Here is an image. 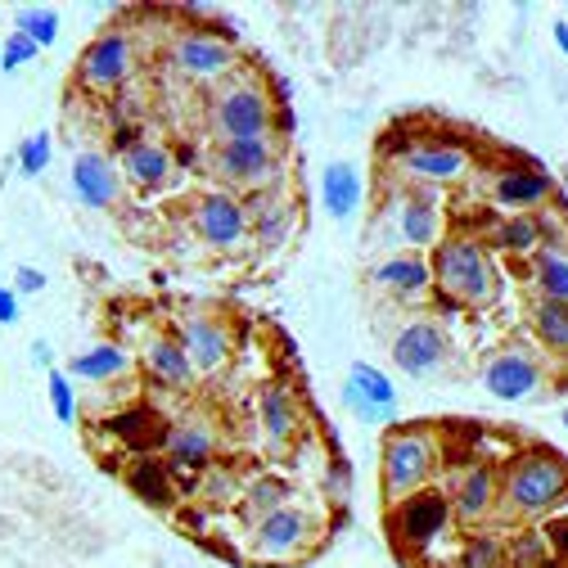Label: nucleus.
<instances>
[{
  "instance_id": "cd10ccee",
  "label": "nucleus",
  "mask_w": 568,
  "mask_h": 568,
  "mask_svg": "<svg viewBox=\"0 0 568 568\" xmlns=\"http://www.w3.org/2000/svg\"><path fill=\"white\" fill-rule=\"evenodd\" d=\"M145 371H150L159 384L176 388V393H181V388H190V384L199 379L176 334H154V338L145 343Z\"/></svg>"
},
{
  "instance_id": "9d476101",
  "label": "nucleus",
  "mask_w": 568,
  "mask_h": 568,
  "mask_svg": "<svg viewBox=\"0 0 568 568\" xmlns=\"http://www.w3.org/2000/svg\"><path fill=\"white\" fill-rule=\"evenodd\" d=\"M190 226L203 248L212 253H240L248 244V207L231 190H207L190 203Z\"/></svg>"
},
{
  "instance_id": "6e6552de",
  "label": "nucleus",
  "mask_w": 568,
  "mask_h": 568,
  "mask_svg": "<svg viewBox=\"0 0 568 568\" xmlns=\"http://www.w3.org/2000/svg\"><path fill=\"white\" fill-rule=\"evenodd\" d=\"M140 68V45L126 28H104L95 32V41L78 54V87L87 95L113 100L118 91H126V82L135 78Z\"/></svg>"
},
{
  "instance_id": "7c9ffc66",
  "label": "nucleus",
  "mask_w": 568,
  "mask_h": 568,
  "mask_svg": "<svg viewBox=\"0 0 568 568\" xmlns=\"http://www.w3.org/2000/svg\"><path fill=\"white\" fill-rule=\"evenodd\" d=\"M491 240H496V248H506L515 257H532V253L546 248V231H541L537 212H510V217L496 222Z\"/></svg>"
},
{
  "instance_id": "2eb2a0df",
  "label": "nucleus",
  "mask_w": 568,
  "mask_h": 568,
  "mask_svg": "<svg viewBox=\"0 0 568 568\" xmlns=\"http://www.w3.org/2000/svg\"><path fill=\"white\" fill-rule=\"evenodd\" d=\"M181 347H185V357L194 366V375H217L231 366L235 357V334L222 316H212V312H190L176 329Z\"/></svg>"
},
{
  "instance_id": "09e8293b",
  "label": "nucleus",
  "mask_w": 568,
  "mask_h": 568,
  "mask_svg": "<svg viewBox=\"0 0 568 568\" xmlns=\"http://www.w3.org/2000/svg\"><path fill=\"white\" fill-rule=\"evenodd\" d=\"M550 568H559V564H550Z\"/></svg>"
},
{
  "instance_id": "4468645a",
  "label": "nucleus",
  "mask_w": 568,
  "mask_h": 568,
  "mask_svg": "<svg viewBox=\"0 0 568 568\" xmlns=\"http://www.w3.org/2000/svg\"><path fill=\"white\" fill-rule=\"evenodd\" d=\"M388 352H393V362H397L402 375H410V379H434V375H443L452 347H447V334H443L438 321L415 316V321H406V325L388 338Z\"/></svg>"
},
{
  "instance_id": "2f4dec72",
  "label": "nucleus",
  "mask_w": 568,
  "mask_h": 568,
  "mask_svg": "<svg viewBox=\"0 0 568 568\" xmlns=\"http://www.w3.org/2000/svg\"><path fill=\"white\" fill-rule=\"evenodd\" d=\"M532 334L541 338L546 352L555 357H568V303H550V298H532Z\"/></svg>"
},
{
  "instance_id": "f03ea898",
  "label": "nucleus",
  "mask_w": 568,
  "mask_h": 568,
  "mask_svg": "<svg viewBox=\"0 0 568 568\" xmlns=\"http://www.w3.org/2000/svg\"><path fill=\"white\" fill-rule=\"evenodd\" d=\"M568 501V460L550 447H528L501 478V506L515 519H546Z\"/></svg>"
},
{
  "instance_id": "de8ad7c7",
  "label": "nucleus",
  "mask_w": 568,
  "mask_h": 568,
  "mask_svg": "<svg viewBox=\"0 0 568 568\" xmlns=\"http://www.w3.org/2000/svg\"><path fill=\"white\" fill-rule=\"evenodd\" d=\"M564 429H568V410H564Z\"/></svg>"
},
{
  "instance_id": "6ab92c4d",
  "label": "nucleus",
  "mask_w": 568,
  "mask_h": 568,
  "mask_svg": "<svg viewBox=\"0 0 568 568\" xmlns=\"http://www.w3.org/2000/svg\"><path fill=\"white\" fill-rule=\"evenodd\" d=\"M118 474H122L126 491H131L145 510H159V515H172V510H176V501H181V478L172 474V465H168L163 456H131Z\"/></svg>"
},
{
  "instance_id": "c85d7f7f",
  "label": "nucleus",
  "mask_w": 568,
  "mask_h": 568,
  "mask_svg": "<svg viewBox=\"0 0 568 568\" xmlns=\"http://www.w3.org/2000/svg\"><path fill=\"white\" fill-rule=\"evenodd\" d=\"M362 172L352 168V163H329L325 176H321V203L334 222H347V217H357V207H362Z\"/></svg>"
},
{
  "instance_id": "c756f323",
  "label": "nucleus",
  "mask_w": 568,
  "mask_h": 568,
  "mask_svg": "<svg viewBox=\"0 0 568 568\" xmlns=\"http://www.w3.org/2000/svg\"><path fill=\"white\" fill-rule=\"evenodd\" d=\"M284 506H294V483L280 478V474H257L240 491V510H244L248 524L262 519V515H271V510H284Z\"/></svg>"
},
{
  "instance_id": "f3484780",
  "label": "nucleus",
  "mask_w": 568,
  "mask_h": 568,
  "mask_svg": "<svg viewBox=\"0 0 568 568\" xmlns=\"http://www.w3.org/2000/svg\"><path fill=\"white\" fill-rule=\"evenodd\" d=\"M163 460L172 465V474H176L181 483L199 478L207 465H217V429H212L203 415H181V419H172Z\"/></svg>"
},
{
  "instance_id": "39448f33",
  "label": "nucleus",
  "mask_w": 568,
  "mask_h": 568,
  "mask_svg": "<svg viewBox=\"0 0 568 568\" xmlns=\"http://www.w3.org/2000/svg\"><path fill=\"white\" fill-rule=\"evenodd\" d=\"M275 100L266 95V87H257L253 78L235 73L231 82H222L207 100V131L212 145L222 140H253V135H275Z\"/></svg>"
},
{
  "instance_id": "ea45409f",
  "label": "nucleus",
  "mask_w": 568,
  "mask_h": 568,
  "mask_svg": "<svg viewBox=\"0 0 568 568\" xmlns=\"http://www.w3.org/2000/svg\"><path fill=\"white\" fill-rule=\"evenodd\" d=\"M321 487H325V501L343 506V501H347V491H352V465H347L343 456H334V460L325 465V478H321Z\"/></svg>"
},
{
  "instance_id": "f704fd0d",
  "label": "nucleus",
  "mask_w": 568,
  "mask_h": 568,
  "mask_svg": "<svg viewBox=\"0 0 568 568\" xmlns=\"http://www.w3.org/2000/svg\"><path fill=\"white\" fill-rule=\"evenodd\" d=\"M550 546L541 528H524L515 537H506V568H550Z\"/></svg>"
},
{
  "instance_id": "20e7f679",
  "label": "nucleus",
  "mask_w": 568,
  "mask_h": 568,
  "mask_svg": "<svg viewBox=\"0 0 568 568\" xmlns=\"http://www.w3.org/2000/svg\"><path fill=\"white\" fill-rule=\"evenodd\" d=\"M434 290L460 307H483L496 294V266L474 235H443L434 248Z\"/></svg>"
},
{
  "instance_id": "f8f14e48",
  "label": "nucleus",
  "mask_w": 568,
  "mask_h": 568,
  "mask_svg": "<svg viewBox=\"0 0 568 568\" xmlns=\"http://www.w3.org/2000/svg\"><path fill=\"white\" fill-rule=\"evenodd\" d=\"M397 163H402V176L410 185H424V190L456 185L474 168L465 145H456V140H434V135H424V140H415V145H406L397 154Z\"/></svg>"
},
{
  "instance_id": "a878e982",
  "label": "nucleus",
  "mask_w": 568,
  "mask_h": 568,
  "mask_svg": "<svg viewBox=\"0 0 568 568\" xmlns=\"http://www.w3.org/2000/svg\"><path fill=\"white\" fill-rule=\"evenodd\" d=\"M248 207V235L266 248H280L290 244L294 231H298V207L290 203V194H253L244 199Z\"/></svg>"
},
{
  "instance_id": "b1692460",
  "label": "nucleus",
  "mask_w": 568,
  "mask_h": 568,
  "mask_svg": "<svg viewBox=\"0 0 568 568\" xmlns=\"http://www.w3.org/2000/svg\"><path fill=\"white\" fill-rule=\"evenodd\" d=\"M343 402L357 410L362 419H371V424H379V419H393L397 415V384L379 371V366H371V362H357L347 371V384H343Z\"/></svg>"
},
{
  "instance_id": "c9c22d12",
  "label": "nucleus",
  "mask_w": 568,
  "mask_h": 568,
  "mask_svg": "<svg viewBox=\"0 0 568 568\" xmlns=\"http://www.w3.org/2000/svg\"><path fill=\"white\" fill-rule=\"evenodd\" d=\"M14 32H23L37 50H50V45L59 41V14H54L50 6H28V10H19Z\"/></svg>"
},
{
  "instance_id": "423d86ee",
  "label": "nucleus",
  "mask_w": 568,
  "mask_h": 568,
  "mask_svg": "<svg viewBox=\"0 0 568 568\" xmlns=\"http://www.w3.org/2000/svg\"><path fill=\"white\" fill-rule=\"evenodd\" d=\"M384 524H388V537L402 555H424V550H434L456 524L452 496H447L443 483H429V487L402 496V501H393Z\"/></svg>"
},
{
  "instance_id": "473e14b6",
  "label": "nucleus",
  "mask_w": 568,
  "mask_h": 568,
  "mask_svg": "<svg viewBox=\"0 0 568 568\" xmlns=\"http://www.w3.org/2000/svg\"><path fill=\"white\" fill-rule=\"evenodd\" d=\"M190 491H199V501H203V510H222V506H231V501H240V491H244V483H240V474L231 469V465H207L203 474H199V483L190 487Z\"/></svg>"
},
{
  "instance_id": "a19ab883",
  "label": "nucleus",
  "mask_w": 568,
  "mask_h": 568,
  "mask_svg": "<svg viewBox=\"0 0 568 568\" xmlns=\"http://www.w3.org/2000/svg\"><path fill=\"white\" fill-rule=\"evenodd\" d=\"M41 50L23 37V32H10L6 41H0V68H6V73H14V68H23V63H32Z\"/></svg>"
},
{
  "instance_id": "9b49d317",
  "label": "nucleus",
  "mask_w": 568,
  "mask_h": 568,
  "mask_svg": "<svg viewBox=\"0 0 568 568\" xmlns=\"http://www.w3.org/2000/svg\"><path fill=\"white\" fill-rule=\"evenodd\" d=\"M312 537H316V524L307 510L298 506H284V510H271L262 519H253L248 528V550L266 564H280V559H298L312 550Z\"/></svg>"
},
{
  "instance_id": "79ce46f5",
  "label": "nucleus",
  "mask_w": 568,
  "mask_h": 568,
  "mask_svg": "<svg viewBox=\"0 0 568 568\" xmlns=\"http://www.w3.org/2000/svg\"><path fill=\"white\" fill-rule=\"evenodd\" d=\"M546 546H550V559L559 564V568H568V515H555L546 528Z\"/></svg>"
},
{
  "instance_id": "37998d69",
  "label": "nucleus",
  "mask_w": 568,
  "mask_h": 568,
  "mask_svg": "<svg viewBox=\"0 0 568 568\" xmlns=\"http://www.w3.org/2000/svg\"><path fill=\"white\" fill-rule=\"evenodd\" d=\"M10 290H14L19 298H23V294H41V290H45V275H41L37 266H19V271H14V284H10Z\"/></svg>"
},
{
  "instance_id": "a211bd4d",
  "label": "nucleus",
  "mask_w": 568,
  "mask_h": 568,
  "mask_svg": "<svg viewBox=\"0 0 568 568\" xmlns=\"http://www.w3.org/2000/svg\"><path fill=\"white\" fill-rule=\"evenodd\" d=\"M68 185H73L78 203L91 207V212H104V207H118L122 203V172H118V159L104 154V150H82L73 159V172H68Z\"/></svg>"
},
{
  "instance_id": "a18cd8bd",
  "label": "nucleus",
  "mask_w": 568,
  "mask_h": 568,
  "mask_svg": "<svg viewBox=\"0 0 568 568\" xmlns=\"http://www.w3.org/2000/svg\"><path fill=\"white\" fill-rule=\"evenodd\" d=\"M32 362H37V366H50V362H54V352H50L45 338H32Z\"/></svg>"
},
{
  "instance_id": "393cba45",
  "label": "nucleus",
  "mask_w": 568,
  "mask_h": 568,
  "mask_svg": "<svg viewBox=\"0 0 568 568\" xmlns=\"http://www.w3.org/2000/svg\"><path fill=\"white\" fill-rule=\"evenodd\" d=\"M555 199V181L541 168H506L491 181V203L510 212H537Z\"/></svg>"
},
{
  "instance_id": "1a4fd4ad",
  "label": "nucleus",
  "mask_w": 568,
  "mask_h": 568,
  "mask_svg": "<svg viewBox=\"0 0 568 568\" xmlns=\"http://www.w3.org/2000/svg\"><path fill=\"white\" fill-rule=\"evenodd\" d=\"M384 217L393 226V240H402L410 253H424V248H438L443 235H447V212H443V199L438 190H424V185H402L397 199L384 207Z\"/></svg>"
},
{
  "instance_id": "58836bf2",
  "label": "nucleus",
  "mask_w": 568,
  "mask_h": 568,
  "mask_svg": "<svg viewBox=\"0 0 568 568\" xmlns=\"http://www.w3.org/2000/svg\"><path fill=\"white\" fill-rule=\"evenodd\" d=\"M45 388H50L54 419H59V424H73V419H78V393H73V384H68V375H63V371H50Z\"/></svg>"
},
{
  "instance_id": "bb28decb",
  "label": "nucleus",
  "mask_w": 568,
  "mask_h": 568,
  "mask_svg": "<svg viewBox=\"0 0 568 568\" xmlns=\"http://www.w3.org/2000/svg\"><path fill=\"white\" fill-rule=\"evenodd\" d=\"M131 371V352L113 338H100L91 343L87 352H78V357H68V371L73 379H87V384H109V379H122Z\"/></svg>"
},
{
  "instance_id": "49530a36",
  "label": "nucleus",
  "mask_w": 568,
  "mask_h": 568,
  "mask_svg": "<svg viewBox=\"0 0 568 568\" xmlns=\"http://www.w3.org/2000/svg\"><path fill=\"white\" fill-rule=\"evenodd\" d=\"M550 32H555V45H559V54L568 59V23H555Z\"/></svg>"
},
{
  "instance_id": "f257e3e1",
  "label": "nucleus",
  "mask_w": 568,
  "mask_h": 568,
  "mask_svg": "<svg viewBox=\"0 0 568 568\" xmlns=\"http://www.w3.org/2000/svg\"><path fill=\"white\" fill-rule=\"evenodd\" d=\"M447 460L443 438L429 429V424H397L384 438L379 452V487H384V501H402V496L419 491L438 483V469Z\"/></svg>"
},
{
  "instance_id": "412c9836",
  "label": "nucleus",
  "mask_w": 568,
  "mask_h": 568,
  "mask_svg": "<svg viewBox=\"0 0 568 568\" xmlns=\"http://www.w3.org/2000/svg\"><path fill=\"white\" fill-rule=\"evenodd\" d=\"M371 284H375L379 294L397 298V303H406V298H429V294H434V266H429V257H424V253L402 248V253H388V257L371 271Z\"/></svg>"
},
{
  "instance_id": "ddd939ff",
  "label": "nucleus",
  "mask_w": 568,
  "mask_h": 568,
  "mask_svg": "<svg viewBox=\"0 0 568 568\" xmlns=\"http://www.w3.org/2000/svg\"><path fill=\"white\" fill-rule=\"evenodd\" d=\"M104 434L126 456H163L168 434H172V415L154 402H131L104 419Z\"/></svg>"
},
{
  "instance_id": "aec40b11",
  "label": "nucleus",
  "mask_w": 568,
  "mask_h": 568,
  "mask_svg": "<svg viewBox=\"0 0 568 568\" xmlns=\"http://www.w3.org/2000/svg\"><path fill=\"white\" fill-rule=\"evenodd\" d=\"M483 388L496 402H524L541 388V362L524 347L496 352V357H487V366H483Z\"/></svg>"
},
{
  "instance_id": "4be33fe9",
  "label": "nucleus",
  "mask_w": 568,
  "mask_h": 568,
  "mask_svg": "<svg viewBox=\"0 0 568 568\" xmlns=\"http://www.w3.org/2000/svg\"><path fill=\"white\" fill-rule=\"evenodd\" d=\"M257 424H262V438H266L271 452L294 447L298 434H303L298 393L284 388V384H262V393H257Z\"/></svg>"
},
{
  "instance_id": "5701e85b",
  "label": "nucleus",
  "mask_w": 568,
  "mask_h": 568,
  "mask_svg": "<svg viewBox=\"0 0 568 568\" xmlns=\"http://www.w3.org/2000/svg\"><path fill=\"white\" fill-rule=\"evenodd\" d=\"M118 172L135 190H163L176 176V159H172L168 145H159V140L131 135L126 145H122V154H118Z\"/></svg>"
},
{
  "instance_id": "c03bdc74",
  "label": "nucleus",
  "mask_w": 568,
  "mask_h": 568,
  "mask_svg": "<svg viewBox=\"0 0 568 568\" xmlns=\"http://www.w3.org/2000/svg\"><path fill=\"white\" fill-rule=\"evenodd\" d=\"M19 294L10 290V284H0V325H19Z\"/></svg>"
},
{
  "instance_id": "e433bc0d",
  "label": "nucleus",
  "mask_w": 568,
  "mask_h": 568,
  "mask_svg": "<svg viewBox=\"0 0 568 568\" xmlns=\"http://www.w3.org/2000/svg\"><path fill=\"white\" fill-rule=\"evenodd\" d=\"M460 568H506V541L496 532H474L460 550Z\"/></svg>"
},
{
  "instance_id": "72a5a7b5",
  "label": "nucleus",
  "mask_w": 568,
  "mask_h": 568,
  "mask_svg": "<svg viewBox=\"0 0 568 568\" xmlns=\"http://www.w3.org/2000/svg\"><path fill=\"white\" fill-rule=\"evenodd\" d=\"M532 290L537 298H550V303H568V257L564 253H532Z\"/></svg>"
},
{
  "instance_id": "7ed1b4c3",
  "label": "nucleus",
  "mask_w": 568,
  "mask_h": 568,
  "mask_svg": "<svg viewBox=\"0 0 568 568\" xmlns=\"http://www.w3.org/2000/svg\"><path fill=\"white\" fill-rule=\"evenodd\" d=\"M207 172L226 181L231 194H290V168L280 163V135H253V140H222L207 154Z\"/></svg>"
},
{
  "instance_id": "0eeeda50",
  "label": "nucleus",
  "mask_w": 568,
  "mask_h": 568,
  "mask_svg": "<svg viewBox=\"0 0 568 568\" xmlns=\"http://www.w3.org/2000/svg\"><path fill=\"white\" fill-rule=\"evenodd\" d=\"M163 59L185 82H231L240 73L235 32H226V28H181V32H172Z\"/></svg>"
},
{
  "instance_id": "4c0bfd02",
  "label": "nucleus",
  "mask_w": 568,
  "mask_h": 568,
  "mask_svg": "<svg viewBox=\"0 0 568 568\" xmlns=\"http://www.w3.org/2000/svg\"><path fill=\"white\" fill-rule=\"evenodd\" d=\"M50 154H54L50 131H32L23 145H19V172H23V176H41V172L50 168Z\"/></svg>"
},
{
  "instance_id": "dca6fc26",
  "label": "nucleus",
  "mask_w": 568,
  "mask_h": 568,
  "mask_svg": "<svg viewBox=\"0 0 568 568\" xmlns=\"http://www.w3.org/2000/svg\"><path fill=\"white\" fill-rule=\"evenodd\" d=\"M447 496H452V515L465 528H478L496 515V506H501V478H496V469L483 460H465V465H456Z\"/></svg>"
}]
</instances>
